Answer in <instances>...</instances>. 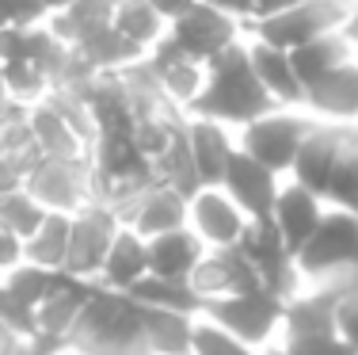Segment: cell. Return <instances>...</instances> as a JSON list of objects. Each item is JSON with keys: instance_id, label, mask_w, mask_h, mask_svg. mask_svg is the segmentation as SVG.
<instances>
[{"instance_id": "cell-40", "label": "cell", "mask_w": 358, "mask_h": 355, "mask_svg": "<svg viewBox=\"0 0 358 355\" xmlns=\"http://www.w3.org/2000/svg\"><path fill=\"white\" fill-rule=\"evenodd\" d=\"M294 4H301V0H252V20H263V15L282 12V8H294Z\"/></svg>"}, {"instance_id": "cell-22", "label": "cell", "mask_w": 358, "mask_h": 355, "mask_svg": "<svg viewBox=\"0 0 358 355\" xmlns=\"http://www.w3.org/2000/svg\"><path fill=\"white\" fill-rule=\"evenodd\" d=\"M141 275H149V241L141 233H134L130 225H118L96 283L110 286V291H130Z\"/></svg>"}, {"instance_id": "cell-15", "label": "cell", "mask_w": 358, "mask_h": 355, "mask_svg": "<svg viewBox=\"0 0 358 355\" xmlns=\"http://www.w3.org/2000/svg\"><path fill=\"white\" fill-rule=\"evenodd\" d=\"M259 275L255 267L244 260V252L236 249H206V256L199 260V267L191 272V291L202 298V306L225 294H241V291H259ZM267 291V286H263Z\"/></svg>"}, {"instance_id": "cell-14", "label": "cell", "mask_w": 358, "mask_h": 355, "mask_svg": "<svg viewBox=\"0 0 358 355\" xmlns=\"http://www.w3.org/2000/svg\"><path fill=\"white\" fill-rule=\"evenodd\" d=\"M301 107L320 123H339V126H358V57L336 65L320 81L305 84Z\"/></svg>"}, {"instance_id": "cell-24", "label": "cell", "mask_w": 358, "mask_h": 355, "mask_svg": "<svg viewBox=\"0 0 358 355\" xmlns=\"http://www.w3.org/2000/svg\"><path fill=\"white\" fill-rule=\"evenodd\" d=\"M110 27L130 42V46H138L141 54H149L152 46H160V42L168 39V20L149 4V0H115Z\"/></svg>"}, {"instance_id": "cell-26", "label": "cell", "mask_w": 358, "mask_h": 355, "mask_svg": "<svg viewBox=\"0 0 358 355\" xmlns=\"http://www.w3.org/2000/svg\"><path fill=\"white\" fill-rule=\"evenodd\" d=\"M69 230H73V214L50 210L38 230L23 241V260L65 272V260H69Z\"/></svg>"}, {"instance_id": "cell-3", "label": "cell", "mask_w": 358, "mask_h": 355, "mask_svg": "<svg viewBox=\"0 0 358 355\" xmlns=\"http://www.w3.org/2000/svg\"><path fill=\"white\" fill-rule=\"evenodd\" d=\"M297 275L301 286L358 283V214L328 202L317 233L297 249Z\"/></svg>"}, {"instance_id": "cell-45", "label": "cell", "mask_w": 358, "mask_h": 355, "mask_svg": "<svg viewBox=\"0 0 358 355\" xmlns=\"http://www.w3.org/2000/svg\"><path fill=\"white\" fill-rule=\"evenodd\" d=\"M4 96H8V92H4V73H0V104H4Z\"/></svg>"}, {"instance_id": "cell-21", "label": "cell", "mask_w": 358, "mask_h": 355, "mask_svg": "<svg viewBox=\"0 0 358 355\" xmlns=\"http://www.w3.org/2000/svg\"><path fill=\"white\" fill-rule=\"evenodd\" d=\"M92 291H96V279H80V275L65 272L62 283H57V291L35 309L38 336L65 340V336H69V328L76 325V317H80V309H84V302H88Z\"/></svg>"}, {"instance_id": "cell-39", "label": "cell", "mask_w": 358, "mask_h": 355, "mask_svg": "<svg viewBox=\"0 0 358 355\" xmlns=\"http://www.w3.org/2000/svg\"><path fill=\"white\" fill-rule=\"evenodd\" d=\"M149 4H152V8H157V12H160V15H164V20H168V23H172V20H176V15H183V12H187V8H194V4H199V0H149Z\"/></svg>"}, {"instance_id": "cell-28", "label": "cell", "mask_w": 358, "mask_h": 355, "mask_svg": "<svg viewBox=\"0 0 358 355\" xmlns=\"http://www.w3.org/2000/svg\"><path fill=\"white\" fill-rule=\"evenodd\" d=\"M65 272H57V267H42V264H31V260H20L15 267H8L4 275H0V283L12 286L15 294H20L27 306H42V302L50 298V294L57 291V283H62Z\"/></svg>"}, {"instance_id": "cell-37", "label": "cell", "mask_w": 358, "mask_h": 355, "mask_svg": "<svg viewBox=\"0 0 358 355\" xmlns=\"http://www.w3.org/2000/svg\"><path fill=\"white\" fill-rule=\"evenodd\" d=\"M23 260V237H15L8 225H0V275Z\"/></svg>"}, {"instance_id": "cell-17", "label": "cell", "mask_w": 358, "mask_h": 355, "mask_svg": "<svg viewBox=\"0 0 358 355\" xmlns=\"http://www.w3.org/2000/svg\"><path fill=\"white\" fill-rule=\"evenodd\" d=\"M324 210H328V202H324L317 191L301 188L297 180L282 183V191H278V199H275V210H271V222L278 225V233H282V241L294 249V256H297V249L317 233Z\"/></svg>"}, {"instance_id": "cell-44", "label": "cell", "mask_w": 358, "mask_h": 355, "mask_svg": "<svg viewBox=\"0 0 358 355\" xmlns=\"http://www.w3.org/2000/svg\"><path fill=\"white\" fill-rule=\"evenodd\" d=\"M263 355H286V351H282V348H278V344H275V348H267Z\"/></svg>"}, {"instance_id": "cell-13", "label": "cell", "mask_w": 358, "mask_h": 355, "mask_svg": "<svg viewBox=\"0 0 358 355\" xmlns=\"http://www.w3.org/2000/svg\"><path fill=\"white\" fill-rule=\"evenodd\" d=\"M286 176L271 172L267 165H259L255 157H248L241 146L233 149V157H229V168L225 176H221V188L233 195V202L244 210L248 218H271V210H275V199L278 191H282Z\"/></svg>"}, {"instance_id": "cell-8", "label": "cell", "mask_w": 358, "mask_h": 355, "mask_svg": "<svg viewBox=\"0 0 358 355\" xmlns=\"http://www.w3.org/2000/svg\"><path fill=\"white\" fill-rule=\"evenodd\" d=\"M236 249L244 252V260L255 267L259 283L278 298H294L301 291V275H297V256L294 249L282 241L278 225L271 218H252L244 237L236 241Z\"/></svg>"}, {"instance_id": "cell-5", "label": "cell", "mask_w": 358, "mask_h": 355, "mask_svg": "<svg viewBox=\"0 0 358 355\" xmlns=\"http://www.w3.org/2000/svg\"><path fill=\"white\" fill-rule=\"evenodd\" d=\"M282 309H286V298L259 286V291H241V294H225V298L206 302L202 314L217 321L221 328H229L248 348L267 351L278 344V333H282Z\"/></svg>"}, {"instance_id": "cell-36", "label": "cell", "mask_w": 358, "mask_h": 355, "mask_svg": "<svg viewBox=\"0 0 358 355\" xmlns=\"http://www.w3.org/2000/svg\"><path fill=\"white\" fill-rule=\"evenodd\" d=\"M23 180H27V160L8 153V149H0V195L23 188Z\"/></svg>"}, {"instance_id": "cell-9", "label": "cell", "mask_w": 358, "mask_h": 355, "mask_svg": "<svg viewBox=\"0 0 358 355\" xmlns=\"http://www.w3.org/2000/svg\"><path fill=\"white\" fill-rule=\"evenodd\" d=\"M241 39H244V23L217 12V8H210V4H202V0L168 23V42L183 57L202 62V65L214 62L217 54H225L229 46H236Z\"/></svg>"}, {"instance_id": "cell-19", "label": "cell", "mask_w": 358, "mask_h": 355, "mask_svg": "<svg viewBox=\"0 0 358 355\" xmlns=\"http://www.w3.org/2000/svg\"><path fill=\"white\" fill-rule=\"evenodd\" d=\"M187 141H191V157H194V168H199L202 188H217L229 168V157L236 149V134L221 123L187 115Z\"/></svg>"}, {"instance_id": "cell-16", "label": "cell", "mask_w": 358, "mask_h": 355, "mask_svg": "<svg viewBox=\"0 0 358 355\" xmlns=\"http://www.w3.org/2000/svg\"><path fill=\"white\" fill-rule=\"evenodd\" d=\"M118 218H122V225H130L134 233H141L149 241L157 233L187 225V195L157 180L149 188H141L126 207H118Z\"/></svg>"}, {"instance_id": "cell-1", "label": "cell", "mask_w": 358, "mask_h": 355, "mask_svg": "<svg viewBox=\"0 0 358 355\" xmlns=\"http://www.w3.org/2000/svg\"><path fill=\"white\" fill-rule=\"evenodd\" d=\"M271 107H278V104L259 84V77H255L252 57H248V39H241L225 54H217L214 62H206V81H202V92L194 96L187 115L221 123L236 134L252 118L267 115Z\"/></svg>"}, {"instance_id": "cell-2", "label": "cell", "mask_w": 358, "mask_h": 355, "mask_svg": "<svg viewBox=\"0 0 358 355\" xmlns=\"http://www.w3.org/2000/svg\"><path fill=\"white\" fill-rule=\"evenodd\" d=\"M65 344L80 348L84 355H149L141 333V306L126 291L96 283Z\"/></svg>"}, {"instance_id": "cell-18", "label": "cell", "mask_w": 358, "mask_h": 355, "mask_svg": "<svg viewBox=\"0 0 358 355\" xmlns=\"http://www.w3.org/2000/svg\"><path fill=\"white\" fill-rule=\"evenodd\" d=\"M202 256H206V244H202V237L191 225L149 237V275L191 283V272L199 267Z\"/></svg>"}, {"instance_id": "cell-12", "label": "cell", "mask_w": 358, "mask_h": 355, "mask_svg": "<svg viewBox=\"0 0 358 355\" xmlns=\"http://www.w3.org/2000/svg\"><path fill=\"white\" fill-rule=\"evenodd\" d=\"M355 126H339V123H317L309 130V138L301 141L294 157V168H289L286 180H297L301 188L317 191L324 199L328 195V183H331V172H336L339 157H343L347 141H351Z\"/></svg>"}, {"instance_id": "cell-34", "label": "cell", "mask_w": 358, "mask_h": 355, "mask_svg": "<svg viewBox=\"0 0 358 355\" xmlns=\"http://www.w3.org/2000/svg\"><path fill=\"white\" fill-rule=\"evenodd\" d=\"M278 348L286 355H358L339 333H320V336H282Z\"/></svg>"}, {"instance_id": "cell-10", "label": "cell", "mask_w": 358, "mask_h": 355, "mask_svg": "<svg viewBox=\"0 0 358 355\" xmlns=\"http://www.w3.org/2000/svg\"><path fill=\"white\" fill-rule=\"evenodd\" d=\"M118 225V210L103 199H92L88 207H80L73 214V230H69V260H65V272L80 275V279H99V267L107 260V249L115 241Z\"/></svg>"}, {"instance_id": "cell-30", "label": "cell", "mask_w": 358, "mask_h": 355, "mask_svg": "<svg viewBox=\"0 0 358 355\" xmlns=\"http://www.w3.org/2000/svg\"><path fill=\"white\" fill-rule=\"evenodd\" d=\"M46 214L50 210L42 207L27 188H15V191H8V195H0V225H8V230L15 237H23V241L38 230Z\"/></svg>"}, {"instance_id": "cell-23", "label": "cell", "mask_w": 358, "mask_h": 355, "mask_svg": "<svg viewBox=\"0 0 358 355\" xmlns=\"http://www.w3.org/2000/svg\"><path fill=\"white\" fill-rule=\"evenodd\" d=\"M141 333H145V348H149V355H191L194 314L141 306Z\"/></svg>"}, {"instance_id": "cell-20", "label": "cell", "mask_w": 358, "mask_h": 355, "mask_svg": "<svg viewBox=\"0 0 358 355\" xmlns=\"http://www.w3.org/2000/svg\"><path fill=\"white\" fill-rule=\"evenodd\" d=\"M248 57H252V69H255V77H259V84L271 92V99H275L278 107H301L305 88L294 73L289 50H278V46H271V42L248 39Z\"/></svg>"}, {"instance_id": "cell-29", "label": "cell", "mask_w": 358, "mask_h": 355, "mask_svg": "<svg viewBox=\"0 0 358 355\" xmlns=\"http://www.w3.org/2000/svg\"><path fill=\"white\" fill-rule=\"evenodd\" d=\"M0 73H4V92L23 107H35L50 96V77L38 62H0Z\"/></svg>"}, {"instance_id": "cell-43", "label": "cell", "mask_w": 358, "mask_h": 355, "mask_svg": "<svg viewBox=\"0 0 358 355\" xmlns=\"http://www.w3.org/2000/svg\"><path fill=\"white\" fill-rule=\"evenodd\" d=\"M50 355H84V351H80V348H73V344H57V348L50 351Z\"/></svg>"}, {"instance_id": "cell-31", "label": "cell", "mask_w": 358, "mask_h": 355, "mask_svg": "<svg viewBox=\"0 0 358 355\" xmlns=\"http://www.w3.org/2000/svg\"><path fill=\"white\" fill-rule=\"evenodd\" d=\"M324 202L358 214V126H355L351 141H347L343 157H339L336 172H331V183H328V195H324Z\"/></svg>"}, {"instance_id": "cell-7", "label": "cell", "mask_w": 358, "mask_h": 355, "mask_svg": "<svg viewBox=\"0 0 358 355\" xmlns=\"http://www.w3.org/2000/svg\"><path fill=\"white\" fill-rule=\"evenodd\" d=\"M23 188L35 195L46 210L76 214L96 199V176H92V157H35L27 165Z\"/></svg>"}, {"instance_id": "cell-32", "label": "cell", "mask_w": 358, "mask_h": 355, "mask_svg": "<svg viewBox=\"0 0 358 355\" xmlns=\"http://www.w3.org/2000/svg\"><path fill=\"white\" fill-rule=\"evenodd\" d=\"M191 355H263V351L248 348V344L236 340L229 328H221L217 321H210L206 314H199V317H194Z\"/></svg>"}, {"instance_id": "cell-6", "label": "cell", "mask_w": 358, "mask_h": 355, "mask_svg": "<svg viewBox=\"0 0 358 355\" xmlns=\"http://www.w3.org/2000/svg\"><path fill=\"white\" fill-rule=\"evenodd\" d=\"M351 12V0H301L294 8H282V12H271L263 20L244 23V35L271 42L278 50H297L305 42L328 35V31H339Z\"/></svg>"}, {"instance_id": "cell-41", "label": "cell", "mask_w": 358, "mask_h": 355, "mask_svg": "<svg viewBox=\"0 0 358 355\" xmlns=\"http://www.w3.org/2000/svg\"><path fill=\"white\" fill-rule=\"evenodd\" d=\"M347 35V42L358 50V0H351V12H347V20H343V27H339Z\"/></svg>"}, {"instance_id": "cell-25", "label": "cell", "mask_w": 358, "mask_h": 355, "mask_svg": "<svg viewBox=\"0 0 358 355\" xmlns=\"http://www.w3.org/2000/svg\"><path fill=\"white\" fill-rule=\"evenodd\" d=\"M351 57H358V50L347 42L343 31H328V35L289 50V62H294V73H297V81H301V88L313 81H320L324 73H331L336 65L351 62Z\"/></svg>"}, {"instance_id": "cell-11", "label": "cell", "mask_w": 358, "mask_h": 355, "mask_svg": "<svg viewBox=\"0 0 358 355\" xmlns=\"http://www.w3.org/2000/svg\"><path fill=\"white\" fill-rule=\"evenodd\" d=\"M252 218L244 214L233 202L225 188H199L191 199H187V225L202 237L206 249H233L244 237Z\"/></svg>"}, {"instance_id": "cell-38", "label": "cell", "mask_w": 358, "mask_h": 355, "mask_svg": "<svg viewBox=\"0 0 358 355\" xmlns=\"http://www.w3.org/2000/svg\"><path fill=\"white\" fill-rule=\"evenodd\" d=\"M202 4L217 8V12L233 15V20H241V23H248V20H252V0H202Z\"/></svg>"}, {"instance_id": "cell-4", "label": "cell", "mask_w": 358, "mask_h": 355, "mask_svg": "<svg viewBox=\"0 0 358 355\" xmlns=\"http://www.w3.org/2000/svg\"><path fill=\"white\" fill-rule=\"evenodd\" d=\"M317 123L320 118H313L305 107H271L267 115L252 118L248 126L236 130V146L259 165H267L271 172L289 176L297 149H301V141L309 138V130Z\"/></svg>"}, {"instance_id": "cell-33", "label": "cell", "mask_w": 358, "mask_h": 355, "mask_svg": "<svg viewBox=\"0 0 358 355\" xmlns=\"http://www.w3.org/2000/svg\"><path fill=\"white\" fill-rule=\"evenodd\" d=\"M0 325L12 328L20 340H31V336L38 333L35 306H27V302H23L12 286H4V283H0Z\"/></svg>"}, {"instance_id": "cell-42", "label": "cell", "mask_w": 358, "mask_h": 355, "mask_svg": "<svg viewBox=\"0 0 358 355\" xmlns=\"http://www.w3.org/2000/svg\"><path fill=\"white\" fill-rule=\"evenodd\" d=\"M20 344H23V340L12 333V328L0 325V355H15V351H20Z\"/></svg>"}, {"instance_id": "cell-27", "label": "cell", "mask_w": 358, "mask_h": 355, "mask_svg": "<svg viewBox=\"0 0 358 355\" xmlns=\"http://www.w3.org/2000/svg\"><path fill=\"white\" fill-rule=\"evenodd\" d=\"M130 294L138 306H157V309H179V314H202V298L191 291V283H176V279H160V275H141L130 286Z\"/></svg>"}, {"instance_id": "cell-35", "label": "cell", "mask_w": 358, "mask_h": 355, "mask_svg": "<svg viewBox=\"0 0 358 355\" xmlns=\"http://www.w3.org/2000/svg\"><path fill=\"white\" fill-rule=\"evenodd\" d=\"M336 328L347 344L358 351V283H347L339 291V306H336Z\"/></svg>"}]
</instances>
